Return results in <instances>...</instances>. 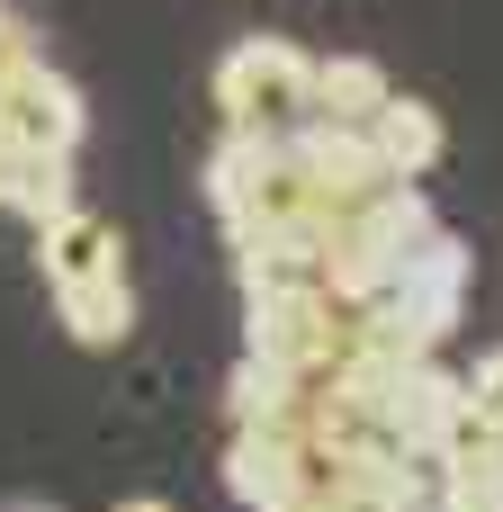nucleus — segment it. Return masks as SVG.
Masks as SVG:
<instances>
[{"label": "nucleus", "instance_id": "f257e3e1", "mask_svg": "<svg viewBox=\"0 0 503 512\" xmlns=\"http://www.w3.org/2000/svg\"><path fill=\"white\" fill-rule=\"evenodd\" d=\"M207 198L225 216V243H270V234L324 225V198H315L297 144H261V135H225L207 153Z\"/></svg>", "mask_w": 503, "mask_h": 512}, {"label": "nucleus", "instance_id": "f03ea898", "mask_svg": "<svg viewBox=\"0 0 503 512\" xmlns=\"http://www.w3.org/2000/svg\"><path fill=\"white\" fill-rule=\"evenodd\" d=\"M432 234H441V216H432V198H414V189H387V198H369V207H351V216H324V297H333L342 315L369 306Z\"/></svg>", "mask_w": 503, "mask_h": 512}, {"label": "nucleus", "instance_id": "7ed1b4c3", "mask_svg": "<svg viewBox=\"0 0 503 512\" xmlns=\"http://www.w3.org/2000/svg\"><path fill=\"white\" fill-rule=\"evenodd\" d=\"M306 72H315V54H297L288 36H243V45L216 63V108H225V135L288 144V135L306 126Z\"/></svg>", "mask_w": 503, "mask_h": 512}, {"label": "nucleus", "instance_id": "20e7f679", "mask_svg": "<svg viewBox=\"0 0 503 512\" xmlns=\"http://www.w3.org/2000/svg\"><path fill=\"white\" fill-rule=\"evenodd\" d=\"M351 315L324 288H288V297H243V360L288 369V378H333Z\"/></svg>", "mask_w": 503, "mask_h": 512}, {"label": "nucleus", "instance_id": "39448f33", "mask_svg": "<svg viewBox=\"0 0 503 512\" xmlns=\"http://www.w3.org/2000/svg\"><path fill=\"white\" fill-rule=\"evenodd\" d=\"M225 486L252 512H297L324 486V459H315L306 432H234L225 441Z\"/></svg>", "mask_w": 503, "mask_h": 512}, {"label": "nucleus", "instance_id": "423d86ee", "mask_svg": "<svg viewBox=\"0 0 503 512\" xmlns=\"http://www.w3.org/2000/svg\"><path fill=\"white\" fill-rule=\"evenodd\" d=\"M288 144H297V162H306L324 216H351V207H369V198L396 189L387 162H378V144H369V126H297Z\"/></svg>", "mask_w": 503, "mask_h": 512}, {"label": "nucleus", "instance_id": "0eeeda50", "mask_svg": "<svg viewBox=\"0 0 503 512\" xmlns=\"http://www.w3.org/2000/svg\"><path fill=\"white\" fill-rule=\"evenodd\" d=\"M0 135L9 153H81V90L54 72V63H27L9 90H0Z\"/></svg>", "mask_w": 503, "mask_h": 512}, {"label": "nucleus", "instance_id": "6e6552de", "mask_svg": "<svg viewBox=\"0 0 503 512\" xmlns=\"http://www.w3.org/2000/svg\"><path fill=\"white\" fill-rule=\"evenodd\" d=\"M36 261H45L54 297H63V288H99V279H126V252H117V225H108V216H90V207L54 216V225L36 234Z\"/></svg>", "mask_w": 503, "mask_h": 512}, {"label": "nucleus", "instance_id": "1a4fd4ad", "mask_svg": "<svg viewBox=\"0 0 503 512\" xmlns=\"http://www.w3.org/2000/svg\"><path fill=\"white\" fill-rule=\"evenodd\" d=\"M387 99H396V81L369 54H324L306 72V126H369Z\"/></svg>", "mask_w": 503, "mask_h": 512}, {"label": "nucleus", "instance_id": "9d476101", "mask_svg": "<svg viewBox=\"0 0 503 512\" xmlns=\"http://www.w3.org/2000/svg\"><path fill=\"white\" fill-rule=\"evenodd\" d=\"M369 144H378L387 180H396V189H414V180L450 153V126H441V108H432V99H405V90H396V99L369 117Z\"/></svg>", "mask_w": 503, "mask_h": 512}, {"label": "nucleus", "instance_id": "9b49d317", "mask_svg": "<svg viewBox=\"0 0 503 512\" xmlns=\"http://www.w3.org/2000/svg\"><path fill=\"white\" fill-rule=\"evenodd\" d=\"M315 387H324V378H288V369L234 360L225 414H234V432H306V414H315Z\"/></svg>", "mask_w": 503, "mask_h": 512}, {"label": "nucleus", "instance_id": "f8f14e48", "mask_svg": "<svg viewBox=\"0 0 503 512\" xmlns=\"http://www.w3.org/2000/svg\"><path fill=\"white\" fill-rule=\"evenodd\" d=\"M0 207H18L36 234L72 216V162L63 153H0Z\"/></svg>", "mask_w": 503, "mask_h": 512}, {"label": "nucleus", "instance_id": "ddd939ff", "mask_svg": "<svg viewBox=\"0 0 503 512\" xmlns=\"http://www.w3.org/2000/svg\"><path fill=\"white\" fill-rule=\"evenodd\" d=\"M54 315H63V333H72L81 351H117V342L135 333V288H126V279L63 288V297H54Z\"/></svg>", "mask_w": 503, "mask_h": 512}, {"label": "nucleus", "instance_id": "4468645a", "mask_svg": "<svg viewBox=\"0 0 503 512\" xmlns=\"http://www.w3.org/2000/svg\"><path fill=\"white\" fill-rule=\"evenodd\" d=\"M459 387H468V405H477L486 423H503V351H486V360H477V378H459Z\"/></svg>", "mask_w": 503, "mask_h": 512}, {"label": "nucleus", "instance_id": "2eb2a0df", "mask_svg": "<svg viewBox=\"0 0 503 512\" xmlns=\"http://www.w3.org/2000/svg\"><path fill=\"white\" fill-rule=\"evenodd\" d=\"M117 512H171V504H162V495H126Z\"/></svg>", "mask_w": 503, "mask_h": 512}, {"label": "nucleus", "instance_id": "dca6fc26", "mask_svg": "<svg viewBox=\"0 0 503 512\" xmlns=\"http://www.w3.org/2000/svg\"><path fill=\"white\" fill-rule=\"evenodd\" d=\"M297 512H324V504H315V495H306V504H297Z\"/></svg>", "mask_w": 503, "mask_h": 512}, {"label": "nucleus", "instance_id": "f3484780", "mask_svg": "<svg viewBox=\"0 0 503 512\" xmlns=\"http://www.w3.org/2000/svg\"><path fill=\"white\" fill-rule=\"evenodd\" d=\"M9 512H45V504H9Z\"/></svg>", "mask_w": 503, "mask_h": 512}, {"label": "nucleus", "instance_id": "a211bd4d", "mask_svg": "<svg viewBox=\"0 0 503 512\" xmlns=\"http://www.w3.org/2000/svg\"><path fill=\"white\" fill-rule=\"evenodd\" d=\"M0 153H9V135H0Z\"/></svg>", "mask_w": 503, "mask_h": 512}, {"label": "nucleus", "instance_id": "6ab92c4d", "mask_svg": "<svg viewBox=\"0 0 503 512\" xmlns=\"http://www.w3.org/2000/svg\"><path fill=\"white\" fill-rule=\"evenodd\" d=\"M0 27H9V9H0Z\"/></svg>", "mask_w": 503, "mask_h": 512}]
</instances>
